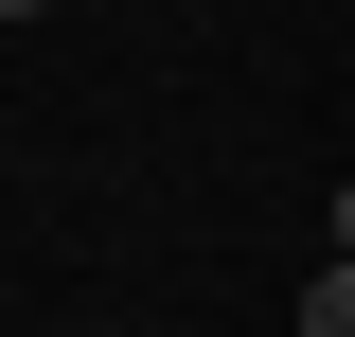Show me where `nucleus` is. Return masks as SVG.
Segmentation results:
<instances>
[{
	"mask_svg": "<svg viewBox=\"0 0 355 337\" xmlns=\"http://www.w3.org/2000/svg\"><path fill=\"white\" fill-rule=\"evenodd\" d=\"M18 18H53V0H0V36H18Z\"/></svg>",
	"mask_w": 355,
	"mask_h": 337,
	"instance_id": "nucleus-3",
	"label": "nucleus"
},
{
	"mask_svg": "<svg viewBox=\"0 0 355 337\" xmlns=\"http://www.w3.org/2000/svg\"><path fill=\"white\" fill-rule=\"evenodd\" d=\"M302 337H355V266H320V284H302Z\"/></svg>",
	"mask_w": 355,
	"mask_h": 337,
	"instance_id": "nucleus-1",
	"label": "nucleus"
},
{
	"mask_svg": "<svg viewBox=\"0 0 355 337\" xmlns=\"http://www.w3.org/2000/svg\"><path fill=\"white\" fill-rule=\"evenodd\" d=\"M338 266H355V178H338Z\"/></svg>",
	"mask_w": 355,
	"mask_h": 337,
	"instance_id": "nucleus-2",
	"label": "nucleus"
}]
</instances>
